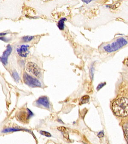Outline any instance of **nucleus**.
<instances>
[{
	"label": "nucleus",
	"mask_w": 128,
	"mask_h": 144,
	"mask_svg": "<svg viewBox=\"0 0 128 144\" xmlns=\"http://www.w3.org/2000/svg\"><path fill=\"white\" fill-rule=\"evenodd\" d=\"M112 110L116 115L120 117L128 115V99L119 98L114 101L112 105Z\"/></svg>",
	"instance_id": "obj_1"
},
{
	"label": "nucleus",
	"mask_w": 128,
	"mask_h": 144,
	"mask_svg": "<svg viewBox=\"0 0 128 144\" xmlns=\"http://www.w3.org/2000/svg\"><path fill=\"white\" fill-rule=\"evenodd\" d=\"M128 42L123 38H120L116 41L111 44H108L103 47L104 50L108 53H112L116 51L122 47L127 45Z\"/></svg>",
	"instance_id": "obj_2"
},
{
	"label": "nucleus",
	"mask_w": 128,
	"mask_h": 144,
	"mask_svg": "<svg viewBox=\"0 0 128 144\" xmlns=\"http://www.w3.org/2000/svg\"><path fill=\"white\" fill-rule=\"evenodd\" d=\"M23 80L26 85L31 87L42 86L41 83L38 79L32 77L26 72H24L23 74Z\"/></svg>",
	"instance_id": "obj_3"
},
{
	"label": "nucleus",
	"mask_w": 128,
	"mask_h": 144,
	"mask_svg": "<svg viewBox=\"0 0 128 144\" xmlns=\"http://www.w3.org/2000/svg\"><path fill=\"white\" fill-rule=\"evenodd\" d=\"M26 69L28 72L33 75L35 77L39 78L41 75L40 68L35 63L29 62L26 66Z\"/></svg>",
	"instance_id": "obj_4"
},
{
	"label": "nucleus",
	"mask_w": 128,
	"mask_h": 144,
	"mask_svg": "<svg viewBox=\"0 0 128 144\" xmlns=\"http://www.w3.org/2000/svg\"><path fill=\"white\" fill-rule=\"evenodd\" d=\"M27 112L23 110L18 112L16 114V118L21 122L27 123L30 118L33 115V114L29 108H27Z\"/></svg>",
	"instance_id": "obj_5"
},
{
	"label": "nucleus",
	"mask_w": 128,
	"mask_h": 144,
	"mask_svg": "<svg viewBox=\"0 0 128 144\" xmlns=\"http://www.w3.org/2000/svg\"><path fill=\"white\" fill-rule=\"evenodd\" d=\"M29 48V45L23 44L17 48V53L19 56L23 58H26L27 57L30 53Z\"/></svg>",
	"instance_id": "obj_6"
},
{
	"label": "nucleus",
	"mask_w": 128,
	"mask_h": 144,
	"mask_svg": "<svg viewBox=\"0 0 128 144\" xmlns=\"http://www.w3.org/2000/svg\"><path fill=\"white\" fill-rule=\"evenodd\" d=\"M12 51V47L10 44L6 46V50L3 53L0 57V61L3 65H6L8 63V58Z\"/></svg>",
	"instance_id": "obj_7"
},
{
	"label": "nucleus",
	"mask_w": 128,
	"mask_h": 144,
	"mask_svg": "<svg viewBox=\"0 0 128 144\" xmlns=\"http://www.w3.org/2000/svg\"><path fill=\"white\" fill-rule=\"evenodd\" d=\"M36 103L38 105L43 106L47 109L50 108V104L48 101V98L46 96L41 97L36 101Z\"/></svg>",
	"instance_id": "obj_8"
},
{
	"label": "nucleus",
	"mask_w": 128,
	"mask_h": 144,
	"mask_svg": "<svg viewBox=\"0 0 128 144\" xmlns=\"http://www.w3.org/2000/svg\"><path fill=\"white\" fill-rule=\"evenodd\" d=\"M67 21V19L65 18H62L58 21L57 27L59 29L61 30H64V22Z\"/></svg>",
	"instance_id": "obj_9"
},
{
	"label": "nucleus",
	"mask_w": 128,
	"mask_h": 144,
	"mask_svg": "<svg viewBox=\"0 0 128 144\" xmlns=\"http://www.w3.org/2000/svg\"><path fill=\"white\" fill-rule=\"evenodd\" d=\"M22 130H25L26 131H29L28 130L26 129H16V128H9L5 129L2 131V132L4 133H9L12 132H15V131H20Z\"/></svg>",
	"instance_id": "obj_10"
},
{
	"label": "nucleus",
	"mask_w": 128,
	"mask_h": 144,
	"mask_svg": "<svg viewBox=\"0 0 128 144\" xmlns=\"http://www.w3.org/2000/svg\"><path fill=\"white\" fill-rule=\"evenodd\" d=\"M12 76H13V78L14 79L15 81L18 83L19 82L20 78L19 77L18 74V72L16 70H14V71L13 72Z\"/></svg>",
	"instance_id": "obj_11"
},
{
	"label": "nucleus",
	"mask_w": 128,
	"mask_h": 144,
	"mask_svg": "<svg viewBox=\"0 0 128 144\" xmlns=\"http://www.w3.org/2000/svg\"><path fill=\"white\" fill-rule=\"evenodd\" d=\"M33 36H30V35H27L25 36L22 38V40L23 41L25 42H28L31 41L33 39H34Z\"/></svg>",
	"instance_id": "obj_12"
},
{
	"label": "nucleus",
	"mask_w": 128,
	"mask_h": 144,
	"mask_svg": "<svg viewBox=\"0 0 128 144\" xmlns=\"http://www.w3.org/2000/svg\"><path fill=\"white\" fill-rule=\"evenodd\" d=\"M40 134L42 135H43V136H47V137H50L51 136V134L50 133L48 132H47V131L41 130V131H40Z\"/></svg>",
	"instance_id": "obj_13"
},
{
	"label": "nucleus",
	"mask_w": 128,
	"mask_h": 144,
	"mask_svg": "<svg viewBox=\"0 0 128 144\" xmlns=\"http://www.w3.org/2000/svg\"><path fill=\"white\" fill-rule=\"evenodd\" d=\"M89 98V96H83V97L82 98V103L84 104L85 103L87 102V101H88Z\"/></svg>",
	"instance_id": "obj_14"
},
{
	"label": "nucleus",
	"mask_w": 128,
	"mask_h": 144,
	"mask_svg": "<svg viewBox=\"0 0 128 144\" xmlns=\"http://www.w3.org/2000/svg\"><path fill=\"white\" fill-rule=\"evenodd\" d=\"M124 132H125L126 136L128 139V123L125 125V127H124Z\"/></svg>",
	"instance_id": "obj_15"
},
{
	"label": "nucleus",
	"mask_w": 128,
	"mask_h": 144,
	"mask_svg": "<svg viewBox=\"0 0 128 144\" xmlns=\"http://www.w3.org/2000/svg\"><path fill=\"white\" fill-rule=\"evenodd\" d=\"M94 68L93 67H91L90 70V75L91 80H92L93 76H94Z\"/></svg>",
	"instance_id": "obj_16"
},
{
	"label": "nucleus",
	"mask_w": 128,
	"mask_h": 144,
	"mask_svg": "<svg viewBox=\"0 0 128 144\" xmlns=\"http://www.w3.org/2000/svg\"><path fill=\"white\" fill-rule=\"evenodd\" d=\"M106 83H102L100 84L99 85H98L97 87H96V90H97L98 91L100 89L102 88L103 86L106 85Z\"/></svg>",
	"instance_id": "obj_17"
},
{
	"label": "nucleus",
	"mask_w": 128,
	"mask_h": 144,
	"mask_svg": "<svg viewBox=\"0 0 128 144\" xmlns=\"http://www.w3.org/2000/svg\"><path fill=\"white\" fill-rule=\"evenodd\" d=\"M58 130L59 131H61L62 132H64L66 131V128L63 126L59 127L57 128Z\"/></svg>",
	"instance_id": "obj_18"
},
{
	"label": "nucleus",
	"mask_w": 128,
	"mask_h": 144,
	"mask_svg": "<svg viewBox=\"0 0 128 144\" xmlns=\"http://www.w3.org/2000/svg\"><path fill=\"white\" fill-rule=\"evenodd\" d=\"M104 133L102 131L100 132L98 134V136L99 138H102L104 137Z\"/></svg>",
	"instance_id": "obj_19"
},
{
	"label": "nucleus",
	"mask_w": 128,
	"mask_h": 144,
	"mask_svg": "<svg viewBox=\"0 0 128 144\" xmlns=\"http://www.w3.org/2000/svg\"><path fill=\"white\" fill-rule=\"evenodd\" d=\"M0 39L4 42H7L9 41V40L8 39H7V38H5V37H0Z\"/></svg>",
	"instance_id": "obj_20"
},
{
	"label": "nucleus",
	"mask_w": 128,
	"mask_h": 144,
	"mask_svg": "<svg viewBox=\"0 0 128 144\" xmlns=\"http://www.w3.org/2000/svg\"><path fill=\"white\" fill-rule=\"evenodd\" d=\"M63 136L67 139H68V138H69V135H68V134L67 133H63Z\"/></svg>",
	"instance_id": "obj_21"
},
{
	"label": "nucleus",
	"mask_w": 128,
	"mask_h": 144,
	"mask_svg": "<svg viewBox=\"0 0 128 144\" xmlns=\"http://www.w3.org/2000/svg\"><path fill=\"white\" fill-rule=\"evenodd\" d=\"M82 1L84 2H85L86 3H89L90 2H91L92 1V0H82Z\"/></svg>",
	"instance_id": "obj_22"
},
{
	"label": "nucleus",
	"mask_w": 128,
	"mask_h": 144,
	"mask_svg": "<svg viewBox=\"0 0 128 144\" xmlns=\"http://www.w3.org/2000/svg\"><path fill=\"white\" fill-rule=\"evenodd\" d=\"M6 34V33H0V36H4Z\"/></svg>",
	"instance_id": "obj_23"
},
{
	"label": "nucleus",
	"mask_w": 128,
	"mask_h": 144,
	"mask_svg": "<svg viewBox=\"0 0 128 144\" xmlns=\"http://www.w3.org/2000/svg\"><path fill=\"white\" fill-rule=\"evenodd\" d=\"M58 121H59V122H60L61 123H63V121H62L61 119H58Z\"/></svg>",
	"instance_id": "obj_24"
},
{
	"label": "nucleus",
	"mask_w": 128,
	"mask_h": 144,
	"mask_svg": "<svg viewBox=\"0 0 128 144\" xmlns=\"http://www.w3.org/2000/svg\"><path fill=\"white\" fill-rule=\"evenodd\" d=\"M127 66L128 67V61H127Z\"/></svg>",
	"instance_id": "obj_25"
}]
</instances>
